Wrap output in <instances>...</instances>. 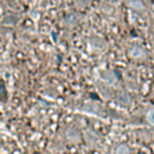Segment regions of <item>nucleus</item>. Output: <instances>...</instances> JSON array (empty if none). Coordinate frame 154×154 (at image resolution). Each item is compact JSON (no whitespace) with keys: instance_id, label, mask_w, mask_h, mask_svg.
I'll return each mask as SVG.
<instances>
[{"instance_id":"1","label":"nucleus","mask_w":154,"mask_h":154,"mask_svg":"<svg viewBox=\"0 0 154 154\" xmlns=\"http://www.w3.org/2000/svg\"><path fill=\"white\" fill-rule=\"evenodd\" d=\"M129 54H130L132 58H135V59H141V58H143V57L146 55L144 51H143L140 46H134V47H131L130 51H129Z\"/></svg>"},{"instance_id":"2","label":"nucleus","mask_w":154,"mask_h":154,"mask_svg":"<svg viewBox=\"0 0 154 154\" xmlns=\"http://www.w3.org/2000/svg\"><path fill=\"white\" fill-rule=\"evenodd\" d=\"M129 5H130V7H132L135 10H142L143 8V4L140 0H131L129 2Z\"/></svg>"},{"instance_id":"3","label":"nucleus","mask_w":154,"mask_h":154,"mask_svg":"<svg viewBox=\"0 0 154 154\" xmlns=\"http://www.w3.org/2000/svg\"><path fill=\"white\" fill-rule=\"evenodd\" d=\"M116 154H130V150L126 146L122 144V146H118L117 149H116Z\"/></svg>"},{"instance_id":"4","label":"nucleus","mask_w":154,"mask_h":154,"mask_svg":"<svg viewBox=\"0 0 154 154\" xmlns=\"http://www.w3.org/2000/svg\"><path fill=\"white\" fill-rule=\"evenodd\" d=\"M146 118H147V122H148L150 125H154V109H149V111L147 112Z\"/></svg>"}]
</instances>
